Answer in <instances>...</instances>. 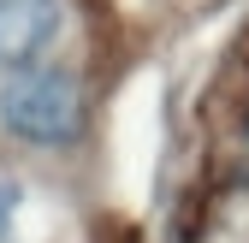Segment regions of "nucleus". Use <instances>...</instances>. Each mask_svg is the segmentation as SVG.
I'll return each instance as SVG.
<instances>
[{
	"mask_svg": "<svg viewBox=\"0 0 249 243\" xmlns=\"http://www.w3.org/2000/svg\"><path fill=\"white\" fill-rule=\"evenodd\" d=\"M89 125V89L71 66H30L0 77V131L18 148H36V155H59L71 148Z\"/></svg>",
	"mask_w": 249,
	"mask_h": 243,
	"instance_id": "nucleus-1",
	"label": "nucleus"
},
{
	"mask_svg": "<svg viewBox=\"0 0 249 243\" xmlns=\"http://www.w3.org/2000/svg\"><path fill=\"white\" fill-rule=\"evenodd\" d=\"M66 0H0V77L48 66L53 48L66 42Z\"/></svg>",
	"mask_w": 249,
	"mask_h": 243,
	"instance_id": "nucleus-2",
	"label": "nucleus"
},
{
	"mask_svg": "<svg viewBox=\"0 0 249 243\" xmlns=\"http://www.w3.org/2000/svg\"><path fill=\"white\" fill-rule=\"evenodd\" d=\"M18 208H24V190L0 172V243H18Z\"/></svg>",
	"mask_w": 249,
	"mask_h": 243,
	"instance_id": "nucleus-3",
	"label": "nucleus"
}]
</instances>
